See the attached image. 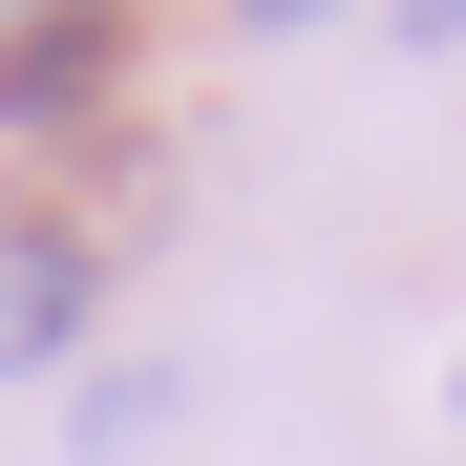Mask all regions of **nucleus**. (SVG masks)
I'll return each mask as SVG.
<instances>
[{
    "mask_svg": "<svg viewBox=\"0 0 466 466\" xmlns=\"http://www.w3.org/2000/svg\"><path fill=\"white\" fill-rule=\"evenodd\" d=\"M86 297H106V255H86V233H22V255H0V381L86 339Z\"/></svg>",
    "mask_w": 466,
    "mask_h": 466,
    "instance_id": "nucleus-2",
    "label": "nucleus"
},
{
    "mask_svg": "<svg viewBox=\"0 0 466 466\" xmlns=\"http://www.w3.org/2000/svg\"><path fill=\"white\" fill-rule=\"evenodd\" d=\"M106 86H127V22H0V127L22 148L106 127Z\"/></svg>",
    "mask_w": 466,
    "mask_h": 466,
    "instance_id": "nucleus-1",
    "label": "nucleus"
}]
</instances>
